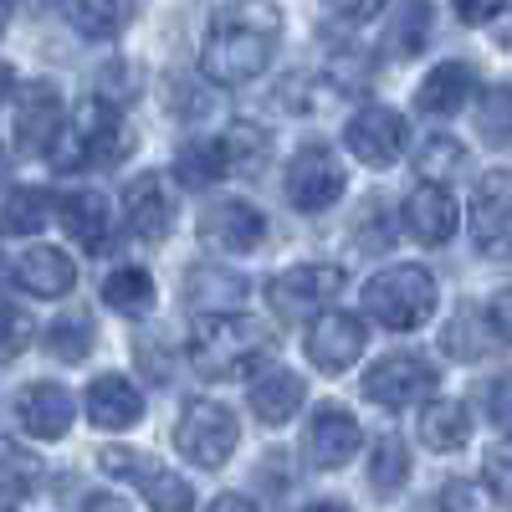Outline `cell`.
<instances>
[{"mask_svg":"<svg viewBox=\"0 0 512 512\" xmlns=\"http://www.w3.org/2000/svg\"><path fill=\"white\" fill-rule=\"evenodd\" d=\"M200 236L216 251H256L267 241V221H262V210L246 205V200H221L200 216Z\"/></svg>","mask_w":512,"mask_h":512,"instance_id":"14","label":"cell"},{"mask_svg":"<svg viewBox=\"0 0 512 512\" xmlns=\"http://www.w3.org/2000/svg\"><path fill=\"white\" fill-rule=\"evenodd\" d=\"M369 344V333L354 313H323L313 328H308V359L323 369V374H344L349 364H359Z\"/></svg>","mask_w":512,"mask_h":512,"instance_id":"13","label":"cell"},{"mask_svg":"<svg viewBox=\"0 0 512 512\" xmlns=\"http://www.w3.org/2000/svg\"><path fill=\"white\" fill-rule=\"evenodd\" d=\"M487 492H492L502 507H512V441L487 446Z\"/></svg>","mask_w":512,"mask_h":512,"instance_id":"36","label":"cell"},{"mask_svg":"<svg viewBox=\"0 0 512 512\" xmlns=\"http://www.w3.org/2000/svg\"><path fill=\"white\" fill-rule=\"evenodd\" d=\"M82 512H123V502L113 492H88V502H82Z\"/></svg>","mask_w":512,"mask_h":512,"instance_id":"45","label":"cell"},{"mask_svg":"<svg viewBox=\"0 0 512 512\" xmlns=\"http://www.w3.org/2000/svg\"><path fill=\"white\" fill-rule=\"evenodd\" d=\"M456 221H461V216H456V200H451L446 185L425 180V185H415V190L405 195V226H410L415 241L441 246V241L456 236Z\"/></svg>","mask_w":512,"mask_h":512,"instance_id":"15","label":"cell"},{"mask_svg":"<svg viewBox=\"0 0 512 512\" xmlns=\"http://www.w3.org/2000/svg\"><path fill=\"white\" fill-rule=\"evenodd\" d=\"M461 164H466V149H461L456 139H446V134H436V139H425V149H420V175H425V180H441V175H456Z\"/></svg>","mask_w":512,"mask_h":512,"instance_id":"35","label":"cell"},{"mask_svg":"<svg viewBox=\"0 0 512 512\" xmlns=\"http://www.w3.org/2000/svg\"><path fill=\"white\" fill-rule=\"evenodd\" d=\"M226 159H231V175H262V164L272 154V139H267V128L262 123H231L226 134Z\"/></svg>","mask_w":512,"mask_h":512,"instance_id":"28","label":"cell"},{"mask_svg":"<svg viewBox=\"0 0 512 512\" xmlns=\"http://www.w3.org/2000/svg\"><path fill=\"white\" fill-rule=\"evenodd\" d=\"M364 308L374 323L410 333L436 313V277L425 267H384L379 277L364 282Z\"/></svg>","mask_w":512,"mask_h":512,"instance_id":"3","label":"cell"},{"mask_svg":"<svg viewBox=\"0 0 512 512\" xmlns=\"http://www.w3.org/2000/svg\"><path fill=\"white\" fill-rule=\"evenodd\" d=\"M308 451L318 466L338 472V466H349L354 451H359V420L344 410V405H323L308 425Z\"/></svg>","mask_w":512,"mask_h":512,"instance_id":"19","label":"cell"},{"mask_svg":"<svg viewBox=\"0 0 512 512\" xmlns=\"http://www.w3.org/2000/svg\"><path fill=\"white\" fill-rule=\"evenodd\" d=\"M492 420L502 425V431H512V374H502L492 384Z\"/></svg>","mask_w":512,"mask_h":512,"instance_id":"42","label":"cell"},{"mask_svg":"<svg viewBox=\"0 0 512 512\" xmlns=\"http://www.w3.org/2000/svg\"><path fill=\"white\" fill-rule=\"evenodd\" d=\"M62 16L88 41H108V36H118L128 26L134 0H62Z\"/></svg>","mask_w":512,"mask_h":512,"instance_id":"25","label":"cell"},{"mask_svg":"<svg viewBox=\"0 0 512 512\" xmlns=\"http://www.w3.org/2000/svg\"><path fill=\"white\" fill-rule=\"evenodd\" d=\"M246 292V282L236 277V272H210V267H200V272H190V308H210V303H236V297Z\"/></svg>","mask_w":512,"mask_h":512,"instance_id":"34","label":"cell"},{"mask_svg":"<svg viewBox=\"0 0 512 512\" xmlns=\"http://www.w3.org/2000/svg\"><path fill=\"white\" fill-rule=\"evenodd\" d=\"M472 241L487 256L512 251V169H487L472 190Z\"/></svg>","mask_w":512,"mask_h":512,"instance_id":"8","label":"cell"},{"mask_svg":"<svg viewBox=\"0 0 512 512\" xmlns=\"http://www.w3.org/2000/svg\"><path fill=\"white\" fill-rule=\"evenodd\" d=\"M11 410L36 441H57L72 425V395L62 390V384H26V390H16Z\"/></svg>","mask_w":512,"mask_h":512,"instance_id":"16","label":"cell"},{"mask_svg":"<svg viewBox=\"0 0 512 512\" xmlns=\"http://www.w3.org/2000/svg\"><path fill=\"white\" fill-rule=\"evenodd\" d=\"M123 221L134 236L159 241L169 226H175V205H169V190L159 185V175H134L123 190Z\"/></svg>","mask_w":512,"mask_h":512,"instance_id":"18","label":"cell"},{"mask_svg":"<svg viewBox=\"0 0 512 512\" xmlns=\"http://www.w3.org/2000/svg\"><path fill=\"white\" fill-rule=\"evenodd\" d=\"M175 175H180V185H190V190H205V185L226 180V175H231L226 144H221V139H200V144H185V149L175 154Z\"/></svg>","mask_w":512,"mask_h":512,"instance_id":"26","label":"cell"},{"mask_svg":"<svg viewBox=\"0 0 512 512\" xmlns=\"http://www.w3.org/2000/svg\"><path fill=\"white\" fill-rule=\"evenodd\" d=\"M425 41H431V0H405L400 16L390 21L384 47H390L395 57H420Z\"/></svg>","mask_w":512,"mask_h":512,"instance_id":"29","label":"cell"},{"mask_svg":"<svg viewBox=\"0 0 512 512\" xmlns=\"http://www.w3.org/2000/svg\"><path fill=\"white\" fill-rule=\"evenodd\" d=\"M487 323H492L497 338H507V344H512V287H502L492 303H487Z\"/></svg>","mask_w":512,"mask_h":512,"instance_id":"39","label":"cell"},{"mask_svg":"<svg viewBox=\"0 0 512 512\" xmlns=\"http://www.w3.org/2000/svg\"><path fill=\"white\" fill-rule=\"evenodd\" d=\"M303 512H349V507H338V502H313V507H303Z\"/></svg>","mask_w":512,"mask_h":512,"instance_id":"46","label":"cell"},{"mask_svg":"<svg viewBox=\"0 0 512 512\" xmlns=\"http://www.w3.org/2000/svg\"><path fill=\"white\" fill-rule=\"evenodd\" d=\"M451 6H456V16H461L466 26H482V21H492V16L507 6V0H451Z\"/></svg>","mask_w":512,"mask_h":512,"instance_id":"41","label":"cell"},{"mask_svg":"<svg viewBox=\"0 0 512 512\" xmlns=\"http://www.w3.org/2000/svg\"><path fill=\"white\" fill-rule=\"evenodd\" d=\"M128 149H134V139L123 134V123L113 113L108 98H93L88 108L77 113V123H67L57 144H52V164L57 169H82V164H118Z\"/></svg>","mask_w":512,"mask_h":512,"instance_id":"4","label":"cell"},{"mask_svg":"<svg viewBox=\"0 0 512 512\" xmlns=\"http://www.w3.org/2000/svg\"><path fill=\"white\" fill-rule=\"evenodd\" d=\"M344 287V267H333V262H308V267H292L282 277L267 282V297H272V308L282 318H308L318 313L328 297Z\"/></svg>","mask_w":512,"mask_h":512,"instance_id":"9","label":"cell"},{"mask_svg":"<svg viewBox=\"0 0 512 512\" xmlns=\"http://www.w3.org/2000/svg\"><path fill=\"white\" fill-rule=\"evenodd\" d=\"M246 400H251V415L262 425H287L297 410H303L308 384H303V374H292V369H267L262 379L251 384Z\"/></svg>","mask_w":512,"mask_h":512,"instance_id":"20","label":"cell"},{"mask_svg":"<svg viewBox=\"0 0 512 512\" xmlns=\"http://www.w3.org/2000/svg\"><path fill=\"white\" fill-rule=\"evenodd\" d=\"M6 328H11V333H6V359H16V354L26 349V338H31V318L11 303V308H6Z\"/></svg>","mask_w":512,"mask_h":512,"instance_id":"40","label":"cell"},{"mask_svg":"<svg viewBox=\"0 0 512 512\" xmlns=\"http://www.w3.org/2000/svg\"><path fill=\"white\" fill-rule=\"evenodd\" d=\"M472 328H477L472 313H456L451 328L441 333V349H446L451 359H477V354H482V338H472Z\"/></svg>","mask_w":512,"mask_h":512,"instance_id":"37","label":"cell"},{"mask_svg":"<svg viewBox=\"0 0 512 512\" xmlns=\"http://www.w3.org/2000/svg\"><path fill=\"white\" fill-rule=\"evenodd\" d=\"M41 226H47V195L26 190V185H11V195H6V231L11 236H36Z\"/></svg>","mask_w":512,"mask_h":512,"instance_id":"33","label":"cell"},{"mask_svg":"<svg viewBox=\"0 0 512 512\" xmlns=\"http://www.w3.org/2000/svg\"><path fill=\"white\" fill-rule=\"evenodd\" d=\"M344 144L354 159H364L374 169H390L405 149V118L395 108H359L344 128Z\"/></svg>","mask_w":512,"mask_h":512,"instance_id":"12","label":"cell"},{"mask_svg":"<svg viewBox=\"0 0 512 512\" xmlns=\"http://www.w3.org/2000/svg\"><path fill=\"white\" fill-rule=\"evenodd\" d=\"M441 512H487V492L477 482L456 477V482L441 487Z\"/></svg>","mask_w":512,"mask_h":512,"instance_id":"38","label":"cell"},{"mask_svg":"<svg viewBox=\"0 0 512 512\" xmlns=\"http://www.w3.org/2000/svg\"><path fill=\"white\" fill-rule=\"evenodd\" d=\"M47 349L67 364H77L82 354L93 349V318L88 313H62L52 328H47Z\"/></svg>","mask_w":512,"mask_h":512,"instance_id":"32","label":"cell"},{"mask_svg":"<svg viewBox=\"0 0 512 512\" xmlns=\"http://www.w3.org/2000/svg\"><path fill=\"white\" fill-rule=\"evenodd\" d=\"M466 93H472V67H466V62H441L431 77L420 82L415 108L431 113V118H446V113H456L466 103Z\"/></svg>","mask_w":512,"mask_h":512,"instance_id":"23","label":"cell"},{"mask_svg":"<svg viewBox=\"0 0 512 512\" xmlns=\"http://www.w3.org/2000/svg\"><path fill=\"white\" fill-rule=\"evenodd\" d=\"M11 282L31 297H67L72 282H77V267H72V256L57 251V246H31L21 251L16 262H11Z\"/></svg>","mask_w":512,"mask_h":512,"instance_id":"17","label":"cell"},{"mask_svg":"<svg viewBox=\"0 0 512 512\" xmlns=\"http://www.w3.org/2000/svg\"><path fill=\"white\" fill-rule=\"evenodd\" d=\"M420 441L431 451H461L472 441V415L461 400H431L420 415Z\"/></svg>","mask_w":512,"mask_h":512,"instance_id":"24","label":"cell"},{"mask_svg":"<svg viewBox=\"0 0 512 512\" xmlns=\"http://www.w3.org/2000/svg\"><path fill=\"white\" fill-rule=\"evenodd\" d=\"M241 441V425L226 405L216 400H190L180 425H175V446L180 456H190L195 466H205V472H216V466H226V456L236 451Z\"/></svg>","mask_w":512,"mask_h":512,"instance_id":"5","label":"cell"},{"mask_svg":"<svg viewBox=\"0 0 512 512\" xmlns=\"http://www.w3.org/2000/svg\"><path fill=\"white\" fill-rule=\"evenodd\" d=\"M431 395H436V369L415 354H390L364 374V400H374L379 410L425 405Z\"/></svg>","mask_w":512,"mask_h":512,"instance_id":"7","label":"cell"},{"mask_svg":"<svg viewBox=\"0 0 512 512\" xmlns=\"http://www.w3.org/2000/svg\"><path fill=\"white\" fill-rule=\"evenodd\" d=\"M379 6H384V0H328V11L344 16V21H369Z\"/></svg>","mask_w":512,"mask_h":512,"instance_id":"43","label":"cell"},{"mask_svg":"<svg viewBox=\"0 0 512 512\" xmlns=\"http://www.w3.org/2000/svg\"><path fill=\"white\" fill-rule=\"evenodd\" d=\"M210 512H256V502H251V497H241V492H226V497L210 502Z\"/></svg>","mask_w":512,"mask_h":512,"instance_id":"44","label":"cell"},{"mask_svg":"<svg viewBox=\"0 0 512 512\" xmlns=\"http://www.w3.org/2000/svg\"><path fill=\"white\" fill-rule=\"evenodd\" d=\"M98 466H103L108 477H118V482H134L154 512H190V507H195V492H190V482H185V477H175L169 466L149 461L144 451L108 446V451H98Z\"/></svg>","mask_w":512,"mask_h":512,"instance_id":"6","label":"cell"},{"mask_svg":"<svg viewBox=\"0 0 512 512\" xmlns=\"http://www.w3.org/2000/svg\"><path fill=\"white\" fill-rule=\"evenodd\" d=\"M103 297H108L113 313L144 318V313H154V277H149L144 267H118V272L103 282Z\"/></svg>","mask_w":512,"mask_h":512,"instance_id":"27","label":"cell"},{"mask_svg":"<svg viewBox=\"0 0 512 512\" xmlns=\"http://www.w3.org/2000/svg\"><path fill=\"white\" fill-rule=\"evenodd\" d=\"M57 205H62L67 236H72L82 251H103V246H108V236H113V210H108V200H103L98 190H72V195H62Z\"/></svg>","mask_w":512,"mask_h":512,"instance_id":"21","label":"cell"},{"mask_svg":"<svg viewBox=\"0 0 512 512\" xmlns=\"http://www.w3.org/2000/svg\"><path fill=\"white\" fill-rule=\"evenodd\" d=\"M267 349V328L246 318V313H205L195 323V338H190V359L205 379H236L256 364V354Z\"/></svg>","mask_w":512,"mask_h":512,"instance_id":"2","label":"cell"},{"mask_svg":"<svg viewBox=\"0 0 512 512\" xmlns=\"http://www.w3.org/2000/svg\"><path fill=\"white\" fill-rule=\"evenodd\" d=\"M338 195H344V169L323 144L297 149L287 164V200L292 210H328Z\"/></svg>","mask_w":512,"mask_h":512,"instance_id":"10","label":"cell"},{"mask_svg":"<svg viewBox=\"0 0 512 512\" xmlns=\"http://www.w3.org/2000/svg\"><path fill=\"white\" fill-rule=\"evenodd\" d=\"M277 41H282V11L272 0H231V6L210 16L200 67L221 88H241V82L262 77L272 67Z\"/></svg>","mask_w":512,"mask_h":512,"instance_id":"1","label":"cell"},{"mask_svg":"<svg viewBox=\"0 0 512 512\" xmlns=\"http://www.w3.org/2000/svg\"><path fill=\"white\" fill-rule=\"evenodd\" d=\"M11 82V128H16V144L21 149H41V154H52L57 134H62V98L57 88H47V82H36L31 93H16V77Z\"/></svg>","mask_w":512,"mask_h":512,"instance_id":"11","label":"cell"},{"mask_svg":"<svg viewBox=\"0 0 512 512\" xmlns=\"http://www.w3.org/2000/svg\"><path fill=\"white\" fill-rule=\"evenodd\" d=\"M405 477H410V451H405V441L390 431V436H379L374 441V456H369V482H374V492H400L405 487Z\"/></svg>","mask_w":512,"mask_h":512,"instance_id":"30","label":"cell"},{"mask_svg":"<svg viewBox=\"0 0 512 512\" xmlns=\"http://www.w3.org/2000/svg\"><path fill=\"white\" fill-rule=\"evenodd\" d=\"M477 128L492 149H512V82L502 88H487L482 108H477Z\"/></svg>","mask_w":512,"mask_h":512,"instance_id":"31","label":"cell"},{"mask_svg":"<svg viewBox=\"0 0 512 512\" xmlns=\"http://www.w3.org/2000/svg\"><path fill=\"white\" fill-rule=\"evenodd\" d=\"M139 415H144V400L123 374L93 379V390H88V420L93 425H103V431H128V425H139Z\"/></svg>","mask_w":512,"mask_h":512,"instance_id":"22","label":"cell"}]
</instances>
